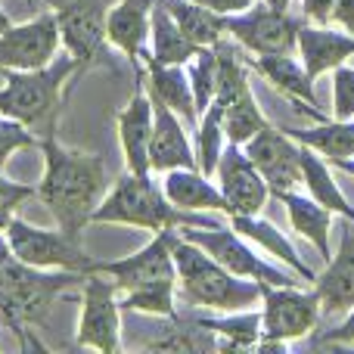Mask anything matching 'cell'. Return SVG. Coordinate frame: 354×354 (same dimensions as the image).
<instances>
[{
  "label": "cell",
  "instance_id": "cell-10",
  "mask_svg": "<svg viewBox=\"0 0 354 354\" xmlns=\"http://www.w3.org/2000/svg\"><path fill=\"white\" fill-rule=\"evenodd\" d=\"M59 25V41L84 68L106 56V16L115 0H44Z\"/></svg>",
  "mask_w": 354,
  "mask_h": 354
},
{
  "label": "cell",
  "instance_id": "cell-43",
  "mask_svg": "<svg viewBox=\"0 0 354 354\" xmlns=\"http://www.w3.org/2000/svg\"><path fill=\"white\" fill-rule=\"evenodd\" d=\"M264 3L274 6V10H289V3H292V0H264Z\"/></svg>",
  "mask_w": 354,
  "mask_h": 354
},
{
  "label": "cell",
  "instance_id": "cell-3",
  "mask_svg": "<svg viewBox=\"0 0 354 354\" xmlns=\"http://www.w3.org/2000/svg\"><path fill=\"white\" fill-rule=\"evenodd\" d=\"M75 72H84L68 50L56 53L47 66L25 68V72H3L0 87V115L16 118L37 137H50L56 128V115L62 106V87Z\"/></svg>",
  "mask_w": 354,
  "mask_h": 354
},
{
  "label": "cell",
  "instance_id": "cell-15",
  "mask_svg": "<svg viewBox=\"0 0 354 354\" xmlns=\"http://www.w3.org/2000/svg\"><path fill=\"white\" fill-rule=\"evenodd\" d=\"M59 25L53 12L0 31V72L41 68L59 53Z\"/></svg>",
  "mask_w": 354,
  "mask_h": 354
},
{
  "label": "cell",
  "instance_id": "cell-33",
  "mask_svg": "<svg viewBox=\"0 0 354 354\" xmlns=\"http://www.w3.org/2000/svg\"><path fill=\"white\" fill-rule=\"evenodd\" d=\"M177 295V280H162V283H147V286L124 289L118 305L122 311H137V314H153V317H177L174 308Z\"/></svg>",
  "mask_w": 354,
  "mask_h": 354
},
{
  "label": "cell",
  "instance_id": "cell-35",
  "mask_svg": "<svg viewBox=\"0 0 354 354\" xmlns=\"http://www.w3.org/2000/svg\"><path fill=\"white\" fill-rule=\"evenodd\" d=\"M41 149V137L31 128H25L16 118L0 115V168L10 162V156H16L19 149Z\"/></svg>",
  "mask_w": 354,
  "mask_h": 354
},
{
  "label": "cell",
  "instance_id": "cell-32",
  "mask_svg": "<svg viewBox=\"0 0 354 354\" xmlns=\"http://www.w3.org/2000/svg\"><path fill=\"white\" fill-rule=\"evenodd\" d=\"M227 147V134H224V106L218 100L208 103V109L199 115L196 124V168L202 174L212 177L218 168V159Z\"/></svg>",
  "mask_w": 354,
  "mask_h": 354
},
{
  "label": "cell",
  "instance_id": "cell-31",
  "mask_svg": "<svg viewBox=\"0 0 354 354\" xmlns=\"http://www.w3.org/2000/svg\"><path fill=\"white\" fill-rule=\"evenodd\" d=\"M168 6V12L174 16V22L180 25V31L199 47H214L224 37V16L208 6L196 3V0H162Z\"/></svg>",
  "mask_w": 354,
  "mask_h": 354
},
{
  "label": "cell",
  "instance_id": "cell-12",
  "mask_svg": "<svg viewBox=\"0 0 354 354\" xmlns=\"http://www.w3.org/2000/svg\"><path fill=\"white\" fill-rule=\"evenodd\" d=\"M81 348H97L103 354L122 351V305H118L115 280L106 274L84 277V295H81V320L78 339Z\"/></svg>",
  "mask_w": 354,
  "mask_h": 354
},
{
  "label": "cell",
  "instance_id": "cell-7",
  "mask_svg": "<svg viewBox=\"0 0 354 354\" xmlns=\"http://www.w3.org/2000/svg\"><path fill=\"white\" fill-rule=\"evenodd\" d=\"M320 301L301 286L261 283V342L258 351H283L289 342L305 339L320 320Z\"/></svg>",
  "mask_w": 354,
  "mask_h": 354
},
{
  "label": "cell",
  "instance_id": "cell-21",
  "mask_svg": "<svg viewBox=\"0 0 354 354\" xmlns=\"http://www.w3.org/2000/svg\"><path fill=\"white\" fill-rule=\"evenodd\" d=\"M354 56V35L336 31L330 25H301L299 31V59L311 78L345 66Z\"/></svg>",
  "mask_w": 354,
  "mask_h": 354
},
{
  "label": "cell",
  "instance_id": "cell-20",
  "mask_svg": "<svg viewBox=\"0 0 354 354\" xmlns=\"http://www.w3.org/2000/svg\"><path fill=\"white\" fill-rule=\"evenodd\" d=\"M140 62H143V81H147L149 97L162 100L168 109H174L180 115L183 124L196 128L199 124V112H196V103H193V87H189L187 68L171 66V62H159L149 50L140 53Z\"/></svg>",
  "mask_w": 354,
  "mask_h": 354
},
{
  "label": "cell",
  "instance_id": "cell-1",
  "mask_svg": "<svg viewBox=\"0 0 354 354\" xmlns=\"http://www.w3.org/2000/svg\"><path fill=\"white\" fill-rule=\"evenodd\" d=\"M41 156L44 177L37 183V199L47 205L62 233L81 239L84 227L91 224L93 212L109 189L103 156L68 149L53 134L41 137Z\"/></svg>",
  "mask_w": 354,
  "mask_h": 354
},
{
  "label": "cell",
  "instance_id": "cell-2",
  "mask_svg": "<svg viewBox=\"0 0 354 354\" xmlns=\"http://www.w3.org/2000/svg\"><path fill=\"white\" fill-rule=\"evenodd\" d=\"M84 277L78 270L31 268L10 252L0 261V326H6L22 348H31L28 333L41 326L50 308L66 299V289L84 283Z\"/></svg>",
  "mask_w": 354,
  "mask_h": 354
},
{
  "label": "cell",
  "instance_id": "cell-36",
  "mask_svg": "<svg viewBox=\"0 0 354 354\" xmlns=\"http://www.w3.org/2000/svg\"><path fill=\"white\" fill-rule=\"evenodd\" d=\"M333 118L354 122V68L348 62L333 68Z\"/></svg>",
  "mask_w": 354,
  "mask_h": 354
},
{
  "label": "cell",
  "instance_id": "cell-17",
  "mask_svg": "<svg viewBox=\"0 0 354 354\" xmlns=\"http://www.w3.org/2000/svg\"><path fill=\"white\" fill-rule=\"evenodd\" d=\"M134 93L118 112V140H122L124 168L134 174L149 171V140H153V100L143 81V62H134Z\"/></svg>",
  "mask_w": 354,
  "mask_h": 354
},
{
  "label": "cell",
  "instance_id": "cell-42",
  "mask_svg": "<svg viewBox=\"0 0 354 354\" xmlns=\"http://www.w3.org/2000/svg\"><path fill=\"white\" fill-rule=\"evenodd\" d=\"M333 165H336L339 171H345V174H351V177H354V159H336Z\"/></svg>",
  "mask_w": 354,
  "mask_h": 354
},
{
  "label": "cell",
  "instance_id": "cell-40",
  "mask_svg": "<svg viewBox=\"0 0 354 354\" xmlns=\"http://www.w3.org/2000/svg\"><path fill=\"white\" fill-rule=\"evenodd\" d=\"M333 25L354 35V0H333Z\"/></svg>",
  "mask_w": 354,
  "mask_h": 354
},
{
  "label": "cell",
  "instance_id": "cell-6",
  "mask_svg": "<svg viewBox=\"0 0 354 354\" xmlns=\"http://www.w3.org/2000/svg\"><path fill=\"white\" fill-rule=\"evenodd\" d=\"M214 53H218V87H214V100L224 106V134L230 143L243 147L249 137H255L270 122L258 109V100L249 84V68H245V59L239 56V50L218 41L214 44Z\"/></svg>",
  "mask_w": 354,
  "mask_h": 354
},
{
  "label": "cell",
  "instance_id": "cell-18",
  "mask_svg": "<svg viewBox=\"0 0 354 354\" xmlns=\"http://www.w3.org/2000/svg\"><path fill=\"white\" fill-rule=\"evenodd\" d=\"M153 100V140H149V171L165 174L171 168H196V153L187 140L183 122L162 100Z\"/></svg>",
  "mask_w": 354,
  "mask_h": 354
},
{
  "label": "cell",
  "instance_id": "cell-13",
  "mask_svg": "<svg viewBox=\"0 0 354 354\" xmlns=\"http://www.w3.org/2000/svg\"><path fill=\"white\" fill-rule=\"evenodd\" d=\"M174 239H177V227H165L134 255L118 258V261H93L91 274H106L109 280H115L118 292L134 286H147V283L177 280Z\"/></svg>",
  "mask_w": 354,
  "mask_h": 354
},
{
  "label": "cell",
  "instance_id": "cell-16",
  "mask_svg": "<svg viewBox=\"0 0 354 354\" xmlns=\"http://www.w3.org/2000/svg\"><path fill=\"white\" fill-rule=\"evenodd\" d=\"M214 174H218V187L224 193L227 214H261V208L268 205L270 187L239 143L227 140Z\"/></svg>",
  "mask_w": 354,
  "mask_h": 354
},
{
  "label": "cell",
  "instance_id": "cell-19",
  "mask_svg": "<svg viewBox=\"0 0 354 354\" xmlns=\"http://www.w3.org/2000/svg\"><path fill=\"white\" fill-rule=\"evenodd\" d=\"M314 295H317L324 314H339L354 308V221L348 218H345L339 252L326 258V270L314 280Z\"/></svg>",
  "mask_w": 354,
  "mask_h": 354
},
{
  "label": "cell",
  "instance_id": "cell-28",
  "mask_svg": "<svg viewBox=\"0 0 354 354\" xmlns=\"http://www.w3.org/2000/svg\"><path fill=\"white\" fill-rule=\"evenodd\" d=\"M301 183L308 187V196H311L314 202H320V205L330 208L339 218L354 221V208L348 205V199H345V193L339 189V183L333 180L326 159L308 147H301Z\"/></svg>",
  "mask_w": 354,
  "mask_h": 354
},
{
  "label": "cell",
  "instance_id": "cell-29",
  "mask_svg": "<svg viewBox=\"0 0 354 354\" xmlns=\"http://www.w3.org/2000/svg\"><path fill=\"white\" fill-rule=\"evenodd\" d=\"M196 320L218 336V351H245L258 348V342H261V311H252V308Z\"/></svg>",
  "mask_w": 354,
  "mask_h": 354
},
{
  "label": "cell",
  "instance_id": "cell-22",
  "mask_svg": "<svg viewBox=\"0 0 354 354\" xmlns=\"http://www.w3.org/2000/svg\"><path fill=\"white\" fill-rule=\"evenodd\" d=\"M156 0H115L106 16V41L128 56V62H140V53L147 50L149 19H153Z\"/></svg>",
  "mask_w": 354,
  "mask_h": 354
},
{
  "label": "cell",
  "instance_id": "cell-39",
  "mask_svg": "<svg viewBox=\"0 0 354 354\" xmlns=\"http://www.w3.org/2000/svg\"><path fill=\"white\" fill-rule=\"evenodd\" d=\"M301 6L314 25H333V0H301Z\"/></svg>",
  "mask_w": 354,
  "mask_h": 354
},
{
  "label": "cell",
  "instance_id": "cell-24",
  "mask_svg": "<svg viewBox=\"0 0 354 354\" xmlns=\"http://www.w3.org/2000/svg\"><path fill=\"white\" fill-rule=\"evenodd\" d=\"M162 193L168 202L183 212H224L227 202L221 187H214L212 177L202 174L199 168H171L162 174Z\"/></svg>",
  "mask_w": 354,
  "mask_h": 354
},
{
  "label": "cell",
  "instance_id": "cell-38",
  "mask_svg": "<svg viewBox=\"0 0 354 354\" xmlns=\"http://www.w3.org/2000/svg\"><path fill=\"white\" fill-rule=\"evenodd\" d=\"M320 345H330V342H354V308L348 311V317L336 326V330H326L317 336Z\"/></svg>",
  "mask_w": 354,
  "mask_h": 354
},
{
  "label": "cell",
  "instance_id": "cell-14",
  "mask_svg": "<svg viewBox=\"0 0 354 354\" xmlns=\"http://www.w3.org/2000/svg\"><path fill=\"white\" fill-rule=\"evenodd\" d=\"M243 153L268 180L270 196L295 189L301 183V143L292 140L286 131H277L274 124H268L243 143Z\"/></svg>",
  "mask_w": 354,
  "mask_h": 354
},
{
  "label": "cell",
  "instance_id": "cell-27",
  "mask_svg": "<svg viewBox=\"0 0 354 354\" xmlns=\"http://www.w3.org/2000/svg\"><path fill=\"white\" fill-rule=\"evenodd\" d=\"M149 53L159 62H171V66H187L196 53H199V44H193L187 35L180 31V25L174 22V16L168 12V6L162 0L153 3V19H149Z\"/></svg>",
  "mask_w": 354,
  "mask_h": 354
},
{
  "label": "cell",
  "instance_id": "cell-44",
  "mask_svg": "<svg viewBox=\"0 0 354 354\" xmlns=\"http://www.w3.org/2000/svg\"><path fill=\"white\" fill-rule=\"evenodd\" d=\"M6 255H10V243H6V239H3V233H0V261H3Z\"/></svg>",
  "mask_w": 354,
  "mask_h": 354
},
{
  "label": "cell",
  "instance_id": "cell-9",
  "mask_svg": "<svg viewBox=\"0 0 354 354\" xmlns=\"http://www.w3.org/2000/svg\"><path fill=\"white\" fill-rule=\"evenodd\" d=\"M3 233H6V243H10V252L19 261L31 264V268L91 274L93 258L84 252L81 239L68 236V233L31 227V224H25L22 218H12Z\"/></svg>",
  "mask_w": 354,
  "mask_h": 354
},
{
  "label": "cell",
  "instance_id": "cell-23",
  "mask_svg": "<svg viewBox=\"0 0 354 354\" xmlns=\"http://www.w3.org/2000/svg\"><path fill=\"white\" fill-rule=\"evenodd\" d=\"M245 66H252L270 87L283 93L292 103H308L317 106V91H314V78L305 72L301 59L292 53H252L243 56Z\"/></svg>",
  "mask_w": 354,
  "mask_h": 354
},
{
  "label": "cell",
  "instance_id": "cell-45",
  "mask_svg": "<svg viewBox=\"0 0 354 354\" xmlns=\"http://www.w3.org/2000/svg\"><path fill=\"white\" fill-rule=\"evenodd\" d=\"M10 16H6V12H3V6H0V31H6V28H10Z\"/></svg>",
  "mask_w": 354,
  "mask_h": 354
},
{
  "label": "cell",
  "instance_id": "cell-8",
  "mask_svg": "<svg viewBox=\"0 0 354 354\" xmlns=\"http://www.w3.org/2000/svg\"><path fill=\"white\" fill-rule=\"evenodd\" d=\"M183 239L202 245L208 255L218 264H224L230 274L245 277V280H258V283H270V286H301L305 280H295V277L283 274L280 268H274L270 261H264L245 236H239L233 227H177Z\"/></svg>",
  "mask_w": 354,
  "mask_h": 354
},
{
  "label": "cell",
  "instance_id": "cell-37",
  "mask_svg": "<svg viewBox=\"0 0 354 354\" xmlns=\"http://www.w3.org/2000/svg\"><path fill=\"white\" fill-rule=\"evenodd\" d=\"M31 196H37V187L10 180V177L0 174V233L6 230V224H10L12 218H16L19 205H22L25 199H31Z\"/></svg>",
  "mask_w": 354,
  "mask_h": 354
},
{
  "label": "cell",
  "instance_id": "cell-30",
  "mask_svg": "<svg viewBox=\"0 0 354 354\" xmlns=\"http://www.w3.org/2000/svg\"><path fill=\"white\" fill-rule=\"evenodd\" d=\"M292 140H299L301 147L320 153L326 162L336 159H354V122H339V118H324L314 128L305 131H286Z\"/></svg>",
  "mask_w": 354,
  "mask_h": 354
},
{
  "label": "cell",
  "instance_id": "cell-5",
  "mask_svg": "<svg viewBox=\"0 0 354 354\" xmlns=\"http://www.w3.org/2000/svg\"><path fill=\"white\" fill-rule=\"evenodd\" d=\"M91 224H124L159 233L165 227H218V221L171 205L168 196L162 193V183L153 180V174L124 171L112 183V189H106Z\"/></svg>",
  "mask_w": 354,
  "mask_h": 354
},
{
  "label": "cell",
  "instance_id": "cell-34",
  "mask_svg": "<svg viewBox=\"0 0 354 354\" xmlns=\"http://www.w3.org/2000/svg\"><path fill=\"white\" fill-rule=\"evenodd\" d=\"M187 78L189 87H193L196 112L202 115L208 109V103L214 100V87H218V53H214V47H202L187 62Z\"/></svg>",
  "mask_w": 354,
  "mask_h": 354
},
{
  "label": "cell",
  "instance_id": "cell-26",
  "mask_svg": "<svg viewBox=\"0 0 354 354\" xmlns=\"http://www.w3.org/2000/svg\"><path fill=\"white\" fill-rule=\"evenodd\" d=\"M277 199L286 205L289 224L299 236H305L314 249L320 252V258H330V227H333V212L324 208L320 202H314L311 196H301L295 189H286V193H277Z\"/></svg>",
  "mask_w": 354,
  "mask_h": 354
},
{
  "label": "cell",
  "instance_id": "cell-41",
  "mask_svg": "<svg viewBox=\"0 0 354 354\" xmlns=\"http://www.w3.org/2000/svg\"><path fill=\"white\" fill-rule=\"evenodd\" d=\"M196 3L208 6V10L221 12V16H230V12H243V10H249V6L255 3V0H196Z\"/></svg>",
  "mask_w": 354,
  "mask_h": 354
},
{
  "label": "cell",
  "instance_id": "cell-25",
  "mask_svg": "<svg viewBox=\"0 0 354 354\" xmlns=\"http://www.w3.org/2000/svg\"><path fill=\"white\" fill-rule=\"evenodd\" d=\"M230 227L239 233V236L252 239L258 249H264L268 255H274L277 261L289 264V268H292V274H299L305 283L317 280V277H314V270L299 258L295 245L289 243V239L283 236V230H277L270 221H261L258 214H230Z\"/></svg>",
  "mask_w": 354,
  "mask_h": 354
},
{
  "label": "cell",
  "instance_id": "cell-11",
  "mask_svg": "<svg viewBox=\"0 0 354 354\" xmlns=\"http://www.w3.org/2000/svg\"><path fill=\"white\" fill-rule=\"evenodd\" d=\"M301 25L305 22L289 10L268 3H252L249 10L224 16V31L249 53H295Z\"/></svg>",
  "mask_w": 354,
  "mask_h": 354
},
{
  "label": "cell",
  "instance_id": "cell-4",
  "mask_svg": "<svg viewBox=\"0 0 354 354\" xmlns=\"http://www.w3.org/2000/svg\"><path fill=\"white\" fill-rule=\"evenodd\" d=\"M174 268H177V292L193 308L230 314V311L255 308L261 301V283L230 274L202 245L183 239L180 233L174 239Z\"/></svg>",
  "mask_w": 354,
  "mask_h": 354
}]
</instances>
